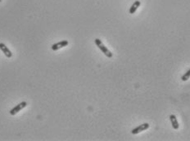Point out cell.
Listing matches in <instances>:
<instances>
[{
    "label": "cell",
    "instance_id": "obj_1",
    "mask_svg": "<svg viewBox=\"0 0 190 141\" xmlns=\"http://www.w3.org/2000/svg\"><path fill=\"white\" fill-rule=\"evenodd\" d=\"M94 43H95V44L97 45V47H98V48H99L102 51V53H103L104 55L107 56V57H108V58L112 57V52H111V51H109V50H108V48L105 47V46H104V44L102 43V41L100 40L99 39H95Z\"/></svg>",
    "mask_w": 190,
    "mask_h": 141
},
{
    "label": "cell",
    "instance_id": "obj_2",
    "mask_svg": "<svg viewBox=\"0 0 190 141\" xmlns=\"http://www.w3.org/2000/svg\"><path fill=\"white\" fill-rule=\"evenodd\" d=\"M26 105H27V103H26V101H22V102H21L20 104H18L17 106H15L13 109H12L9 113H10V114H11L12 116L16 115L18 112H20L22 109H23L24 108L26 107Z\"/></svg>",
    "mask_w": 190,
    "mask_h": 141
},
{
    "label": "cell",
    "instance_id": "obj_3",
    "mask_svg": "<svg viewBox=\"0 0 190 141\" xmlns=\"http://www.w3.org/2000/svg\"><path fill=\"white\" fill-rule=\"evenodd\" d=\"M149 128V124L148 123H142V124L139 125L138 126L134 128L131 130V133L133 135H137L138 133L142 132V131H144L145 130Z\"/></svg>",
    "mask_w": 190,
    "mask_h": 141
},
{
    "label": "cell",
    "instance_id": "obj_4",
    "mask_svg": "<svg viewBox=\"0 0 190 141\" xmlns=\"http://www.w3.org/2000/svg\"><path fill=\"white\" fill-rule=\"evenodd\" d=\"M68 44H69V42H68L67 40L61 41V42H58V43H54L53 45L51 47V49H52V51H58V50L61 49V48H62V47H67Z\"/></svg>",
    "mask_w": 190,
    "mask_h": 141
},
{
    "label": "cell",
    "instance_id": "obj_5",
    "mask_svg": "<svg viewBox=\"0 0 190 141\" xmlns=\"http://www.w3.org/2000/svg\"><path fill=\"white\" fill-rule=\"evenodd\" d=\"M0 50H1L3 53H4V55L8 58H11L12 56V51H10L8 48V47L5 45L4 43H0Z\"/></svg>",
    "mask_w": 190,
    "mask_h": 141
},
{
    "label": "cell",
    "instance_id": "obj_6",
    "mask_svg": "<svg viewBox=\"0 0 190 141\" xmlns=\"http://www.w3.org/2000/svg\"><path fill=\"white\" fill-rule=\"evenodd\" d=\"M140 5H141L140 1H138V0L134 1V3L131 5V7H130V11H129L130 14H134V13H135V12L137 11V9H138V7H140Z\"/></svg>",
    "mask_w": 190,
    "mask_h": 141
},
{
    "label": "cell",
    "instance_id": "obj_7",
    "mask_svg": "<svg viewBox=\"0 0 190 141\" xmlns=\"http://www.w3.org/2000/svg\"><path fill=\"white\" fill-rule=\"evenodd\" d=\"M170 121H171L173 128L175 129V130H177V129L179 128V125L177 121V118H176V116L174 115V114H171V115L170 116Z\"/></svg>",
    "mask_w": 190,
    "mask_h": 141
},
{
    "label": "cell",
    "instance_id": "obj_8",
    "mask_svg": "<svg viewBox=\"0 0 190 141\" xmlns=\"http://www.w3.org/2000/svg\"><path fill=\"white\" fill-rule=\"evenodd\" d=\"M190 78V69H188L186 73H184V74L182 76L181 78V80L182 81H187V80H188V79Z\"/></svg>",
    "mask_w": 190,
    "mask_h": 141
},
{
    "label": "cell",
    "instance_id": "obj_9",
    "mask_svg": "<svg viewBox=\"0 0 190 141\" xmlns=\"http://www.w3.org/2000/svg\"><path fill=\"white\" fill-rule=\"evenodd\" d=\"M2 2V0H0V2Z\"/></svg>",
    "mask_w": 190,
    "mask_h": 141
}]
</instances>
